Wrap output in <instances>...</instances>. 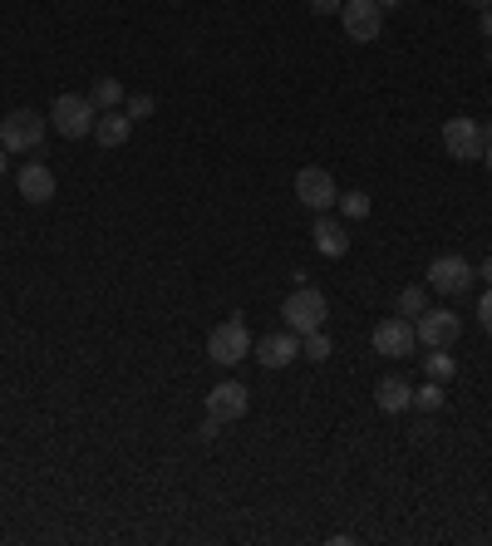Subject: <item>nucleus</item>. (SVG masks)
<instances>
[{
  "instance_id": "f257e3e1",
  "label": "nucleus",
  "mask_w": 492,
  "mask_h": 546,
  "mask_svg": "<svg viewBox=\"0 0 492 546\" xmlns=\"http://www.w3.org/2000/svg\"><path fill=\"white\" fill-rule=\"evenodd\" d=\"M281 315H286V330H296V335L325 330V315H330L325 291H315V286H296V291L286 296V305H281Z\"/></svg>"
},
{
  "instance_id": "f03ea898",
  "label": "nucleus",
  "mask_w": 492,
  "mask_h": 546,
  "mask_svg": "<svg viewBox=\"0 0 492 546\" xmlns=\"http://www.w3.org/2000/svg\"><path fill=\"white\" fill-rule=\"evenodd\" d=\"M94 119H99V109H94L89 94H60L55 109H50V123H55V133H64V138H89Z\"/></svg>"
},
{
  "instance_id": "7ed1b4c3",
  "label": "nucleus",
  "mask_w": 492,
  "mask_h": 546,
  "mask_svg": "<svg viewBox=\"0 0 492 546\" xmlns=\"http://www.w3.org/2000/svg\"><path fill=\"white\" fill-rule=\"evenodd\" d=\"M40 138H45V119L35 109H15V114L0 119V148L5 153H30V148H40Z\"/></svg>"
},
{
  "instance_id": "20e7f679",
  "label": "nucleus",
  "mask_w": 492,
  "mask_h": 546,
  "mask_svg": "<svg viewBox=\"0 0 492 546\" xmlns=\"http://www.w3.org/2000/svg\"><path fill=\"white\" fill-rule=\"evenodd\" d=\"M207 355H212V364H222V369L242 364L246 355H251V335H246V320H222V325L207 335Z\"/></svg>"
},
{
  "instance_id": "39448f33",
  "label": "nucleus",
  "mask_w": 492,
  "mask_h": 546,
  "mask_svg": "<svg viewBox=\"0 0 492 546\" xmlns=\"http://www.w3.org/2000/svg\"><path fill=\"white\" fill-rule=\"evenodd\" d=\"M340 25L355 45H369L384 30V10H379V0H340Z\"/></svg>"
},
{
  "instance_id": "423d86ee",
  "label": "nucleus",
  "mask_w": 492,
  "mask_h": 546,
  "mask_svg": "<svg viewBox=\"0 0 492 546\" xmlns=\"http://www.w3.org/2000/svg\"><path fill=\"white\" fill-rule=\"evenodd\" d=\"M443 148H448V158H458V163H478L483 148H488L483 123L478 119H448L443 123Z\"/></svg>"
},
{
  "instance_id": "0eeeda50",
  "label": "nucleus",
  "mask_w": 492,
  "mask_h": 546,
  "mask_svg": "<svg viewBox=\"0 0 492 546\" xmlns=\"http://www.w3.org/2000/svg\"><path fill=\"white\" fill-rule=\"evenodd\" d=\"M246 409H251V389L237 384V379H222V384L207 389V419L237 424V419H246Z\"/></svg>"
},
{
  "instance_id": "6e6552de",
  "label": "nucleus",
  "mask_w": 492,
  "mask_h": 546,
  "mask_svg": "<svg viewBox=\"0 0 492 546\" xmlns=\"http://www.w3.org/2000/svg\"><path fill=\"white\" fill-rule=\"evenodd\" d=\"M414 350H419V335H414V325H409L404 315L374 325V355H384V360H404V355H414Z\"/></svg>"
},
{
  "instance_id": "1a4fd4ad",
  "label": "nucleus",
  "mask_w": 492,
  "mask_h": 546,
  "mask_svg": "<svg viewBox=\"0 0 492 546\" xmlns=\"http://www.w3.org/2000/svg\"><path fill=\"white\" fill-rule=\"evenodd\" d=\"M429 286L438 296H463L468 286H473V266L463 261V256H433L429 261Z\"/></svg>"
},
{
  "instance_id": "9d476101",
  "label": "nucleus",
  "mask_w": 492,
  "mask_h": 546,
  "mask_svg": "<svg viewBox=\"0 0 492 546\" xmlns=\"http://www.w3.org/2000/svg\"><path fill=\"white\" fill-rule=\"evenodd\" d=\"M414 335H419V345H429V350H448V345L463 335V320H458L453 310H424V315L414 320Z\"/></svg>"
},
{
  "instance_id": "9b49d317",
  "label": "nucleus",
  "mask_w": 492,
  "mask_h": 546,
  "mask_svg": "<svg viewBox=\"0 0 492 546\" xmlns=\"http://www.w3.org/2000/svg\"><path fill=\"white\" fill-rule=\"evenodd\" d=\"M296 197L306 202L310 212H330L340 202V187H335V178L325 168H301L296 173Z\"/></svg>"
},
{
  "instance_id": "f8f14e48",
  "label": "nucleus",
  "mask_w": 492,
  "mask_h": 546,
  "mask_svg": "<svg viewBox=\"0 0 492 546\" xmlns=\"http://www.w3.org/2000/svg\"><path fill=\"white\" fill-rule=\"evenodd\" d=\"M251 355H256L261 369H286L291 360H301V335H296V330H276V335L256 340Z\"/></svg>"
},
{
  "instance_id": "ddd939ff",
  "label": "nucleus",
  "mask_w": 492,
  "mask_h": 546,
  "mask_svg": "<svg viewBox=\"0 0 492 546\" xmlns=\"http://www.w3.org/2000/svg\"><path fill=\"white\" fill-rule=\"evenodd\" d=\"M310 242L320 256H345L350 251V232L330 217V212H315V227H310Z\"/></svg>"
},
{
  "instance_id": "4468645a",
  "label": "nucleus",
  "mask_w": 492,
  "mask_h": 546,
  "mask_svg": "<svg viewBox=\"0 0 492 546\" xmlns=\"http://www.w3.org/2000/svg\"><path fill=\"white\" fill-rule=\"evenodd\" d=\"M15 187H20V197H25V202H35V207H40V202H50V197H55V173H50L45 163H25V168H20V178H15Z\"/></svg>"
},
{
  "instance_id": "2eb2a0df",
  "label": "nucleus",
  "mask_w": 492,
  "mask_h": 546,
  "mask_svg": "<svg viewBox=\"0 0 492 546\" xmlns=\"http://www.w3.org/2000/svg\"><path fill=\"white\" fill-rule=\"evenodd\" d=\"M374 404H379L384 414H404V409H414V389H409V379L384 374V379L374 384Z\"/></svg>"
},
{
  "instance_id": "dca6fc26",
  "label": "nucleus",
  "mask_w": 492,
  "mask_h": 546,
  "mask_svg": "<svg viewBox=\"0 0 492 546\" xmlns=\"http://www.w3.org/2000/svg\"><path fill=\"white\" fill-rule=\"evenodd\" d=\"M128 133H133V119H128L123 109H104V114L94 119V143H99V148H123Z\"/></svg>"
},
{
  "instance_id": "f3484780",
  "label": "nucleus",
  "mask_w": 492,
  "mask_h": 546,
  "mask_svg": "<svg viewBox=\"0 0 492 546\" xmlns=\"http://www.w3.org/2000/svg\"><path fill=\"white\" fill-rule=\"evenodd\" d=\"M394 310H399L404 320H419V315L429 310V296H424V286H404V291H399V301H394Z\"/></svg>"
},
{
  "instance_id": "a211bd4d",
  "label": "nucleus",
  "mask_w": 492,
  "mask_h": 546,
  "mask_svg": "<svg viewBox=\"0 0 492 546\" xmlns=\"http://www.w3.org/2000/svg\"><path fill=\"white\" fill-rule=\"evenodd\" d=\"M89 99H94V109H99V114H104V109H119V104H123V84L104 74V79L94 84V94H89Z\"/></svg>"
},
{
  "instance_id": "6ab92c4d",
  "label": "nucleus",
  "mask_w": 492,
  "mask_h": 546,
  "mask_svg": "<svg viewBox=\"0 0 492 546\" xmlns=\"http://www.w3.org/2000/svg\"><path fill=\"white\" fill-rule=\"evenodd\" d=\"M301 355L315 364H325L330 360V335L325 330H310V335H301Z\"/></svg>"
},
{
  "instance_id": "aec40b11",
  "label": "nucleus",
  "mask_w": 492,
  "mask_h": 546,
  "mask_svg": "<svg viewBox=\"0 0 492 546\" xmlns=\"http://www.w3.org/2000/svg\"><path fill=\"white\" fill-rule=\"evenodd\" d=\"M424 369H429V379H438V384H448L458 374V364L448 360V350H433L429 360H424Z\"/></svg>"
},
{
  "instance_id": "412c9836",
  "label": "nucleus",
  "mask_w": 492,
  "mask_h": 546,
  "mask_svg": "<svg viewBox=\"0 0 492 546\" xmlns=\"http://www.w3.org/2000/svg\"><path fill=\"white\" fill-rule=\"evenodd\" d=\"M414 409H424V414L443 409V384H438V379H429L424 389H414Z\"/></svg>"
},
{
  "instance_id": "4be33fe9",
  "label": "nucleus",
  "mask_w": 492,
  "mask_h": 546,
  "mask_svg": "<svg viewBox=\"0 0 492 546\" xmlns=\"http://www.w3.org/2000/svg\"><path fill=\"white\" fill-rule=\"evenodd\" d=\"M153 109H158V99H153V94H128V109H123V114L138 123V119H153Z\"/></svg>"
},
{
  "instance_id": "5701e85b",
  "label": "nucleus",
  "mask_w": 492,
  "mask_h": 546,
  "mask_svg": "<svg viewBox=\"0 0 492 546\" xmlns=\"http://www.w3.org/2000/svg\"><path fill=\"white\" fill-rule=\"evenodd\" d=\"M340 207H345V217H369V197H365V192H340Z\"/></svg>"
},
{
  "instance_id": "b1692460",
  "label": "nucleus",
  "mask_w": 492,
  "mask_h": 546,
  "mask_svg": "<svg viewBox=\"0 0 492 546\" xmlns=\"http://www.w3.org/2000/svg\"><path fill=\"white\" fill-rule=\"evenodd\" d=\"M478 320H483V330L492 335V291H483V301H478Z\"/></svg>"
},
{
  "instance_id": "393cba45",
  "label": "nucleus",
  "mask_w": 492,
  "mask_h": 546,
  "mask_svg": "<svg viewBox=\"0 0 492 546\" xmlns=\"http://www.w3.org/2000/svg\"><path fill=\"white\" fill-rule=\"evenodd\" d=\"M340 0H310V15H335Z\"/></svg>"
},
{
  "instance_id": "a878e982",
  "label": "nucleus",
  "mask_w": 492,
  "mask_h": 546,
  "mask_svg": "<svg viewBox=\"0 0 492 546\" xmlns=\"http://www.w3.org/2000/svg\"><path fill=\"white\" fill-rule=\"evenodd\" d=\"M478 30L492 40V5H488V10H478Z\"/></svg>"
},
{
  "instance_id": "bb28decb",
  "label": "nucleus",
  "mask_w": 492,
  "mask_h": 546,
  "mask_svg": "<svg viewBox=\"0 0 492 546\" xmlns=\"http://www.w3.org/2000/svg\"><path fill=\"white\" fill-rule=\"evenodd\" d=\"M394 5H409V0H379V10H394Z\"/></svg>"
},
{
  "instance_id": "cd10ccee",
  "label": "nucleus",
  "mask_w": 492,
  "mask_h": 546,
  "mask_svg": "<svg viewBox=\"0 0 492 546\" xmlns=\"http://www.w3.org/2000/svg\"><path fill=\"white\" fill-rule=\"evenodd\" d=\"M483 281H488V286H492V256H488V261H483Z\"/></svg>"
},
{
  "instance_id": "c85d7f7f",
  "label": "nucleus",
  "mask_w": 492,
  "mask_h": 546,
  "mask_svg": "<svg viewBox=\"0 0 492 546\" xmlns=\"http://www.w3.org/2000/svg\"><path fill=\"white\" fill-rule=\"evenodd\" d=\"M468 5H473V10H488L492 0H468Z\"/></svg>"
},
{
  "instance_id": "c756f323",
  "label": "nucleus",
  "mask_w": 492,
  "mask_h": 546,
  "mask_svg": "<svg viewBox=\"0 0 492 546\" xmlns=\"http://www.w3.org/2000/svg\"><path fill=\"white\" fill-rule=\"evenodd\" d=\"M483 163H488V173H492V143H488V148H483Z\"/></svg>"
},
{
  "instance_id": "7c9ffc66",
  "label": "nucleus",
  "mask_w": 492,
  "mask_h": 546,
  "mask_svg": "<svg viewBox=\"0 0 492 546\" xmlns=\"http://www.w3.org/2000/svg\"><path fill=\"white\" fill-rule=\"evenodd\" d=\"M483 138H488V143H492V119H488V123H483Z\"/></svg>"
},
{
  "instance_id": "2f4dec72",
  "label": "nucleus",
  "mask_w": 492,
  "mask_h": 546,
  "mask_svg": "<svg viewBox=\"0 0 492 546\" xmlns=\"http://www.w3.org/2000/svg\"><path fill=\"white\" fill-rule=\"evenodd\" d=\"M0 173H5V148H0Z\"/></svg>"
},
{
  "instance_id": "473e14b6",
  "label": "nucleus",
  "mask_w": 492,
  "mask_h": 546,
  "mask_svg": "<svg viewBox=\"0 0 492 546\" xmlns=\"http://www.w3.org/2000/svg\"><path fill=\"white\" fill-rule=\"evenodd\" d=\"M488 64H492V50H488Z\"/></svg>"
}]
</instances>
